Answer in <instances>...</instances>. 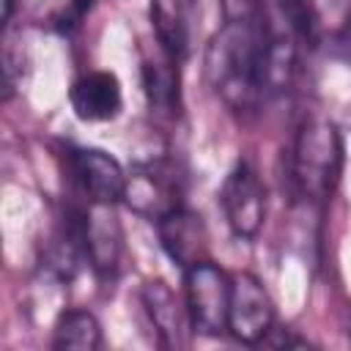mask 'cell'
Returning a JSON list of instances; mask_svg holds the SVG:
<instances>
[{
	"label": "cell",
	"mask_w": 351,
	"mask_h": 351,
	"mask_svg": "<svg viewBox=\"0 0 351 351\" xmlns=\"http://www.w3.org/2000/svg\"><path fill=\"white\" fill-rule=\"evenodd\" d=\"M271 22L266 11L244 22H222L208 38L203 69L214 96L236 115L250 118L266 93V60H269Z\"/></svg>",
	"instance_id": "obj_1"
},
{
	"label": "cell",
	"mask_w": 351,
	"mask_h": 351,
	"mask_svg": "<svg viewBox=\"0 0 351 351\" xmlns=\"http://www.w3.org/2000/svg\"><path fill=\"white\" fill-rule=\"evenodd\" d=\"M343 173V137L326 118H307L293 140L291 154V184L310 200L324 203Z\"/></svg>",
	"instance_id": "obj_2"
},
{
	"label": "cell",
	"mask_w": 351,
	"mask_h": 351,
	"mask_svg": "<svg viewBox=\"0 0 351 351\" xmlns=\"http://www.w3.org/2000/svg\"><path fill=\"white\" fill-rule=\"evenodd\" d=\"M123 203L151 219L159 222L170 211L184 206V181L178 167L170 159H151L140 162L126 173V186H123Z\"/></svg>",
	"instance_id": "obj_3"
},
{
	"label": "cell",
	"mask_w": 351,
	"mask_h": 351,
	"mask_svg": "<svg viewBox=\"0 0 351 351\" xmlns=\"http://www.w3.org/2000/svg\"><path fill=\"white\" fill-rule=\"evenodd\" d=\"M233 280L211 261H203L184 271V302L195 332L217 337L228 332Z\"/></svg>",
	"instance_id": "obj_4"
},
{
	"label": "cell",
	"mask_w": 351,
	"mask_h": 351,
	"mask_svg": "<svg viewBox=\"0 0 351 351\" xmlns=\"http://www.w3.org/2000/svg\"><path fill=\"white\" fill-rule=\"evenodd\" d=\"M219 203L228 228L236 239L258 236L266 217V186L250 162H236L219 189Z\"/></svg>",
	"instance_id": "obj_5"
},
{
	"label": "cell",
	"mask_w": 351,
	"mask_h": 351,
	"mask_svg": "<svg viewBox=\"0 0 351 351\" xmlns=\"http://www.w3.org/2000/svg\"><path fill=\"white\" fill-rule=\"evenodd\" d=\"M230 313H228V332L247 346L263 343L269 332H274V304L269 291L255 274H236L230 277Z\"/></svg>",
	"instance_id": "obj_6"
},
{
	"label": "cell",
	"mask_w": 351,
	"mask_h": 351,
	"mask_svg": "<svg viewBox=\"0 0 351 351\" xmlns=\"http://www.w3.org/2000/svg\"><path fill=\"white\" fill-rule=\"evenodd\" d=\"M71 173L88 203H110L123 200L126 173L123 167L99 148H74L71 151Z\"/></svg>",
	"instance_id": "obj_7"
},
{
	"label": "cell",
	"mask_w": 351,
	"mask_h": 351,
	"mask_svg": "<svg viewBox=\"0 0 351 351\" xmlns=\"http://www.w3.org/2000/svg\"><path fill=\"white\" fill-rule=\"evenodd\" d=\"M162 250L170 255L173 263H178L184 271L208 261V230L203 225V217L189 208H176L167 217L156 222Z\"/></svg>",
	"instance_id": "obj_8"
},
{
	"label": "cell",
	"mask_w": 351,
	"mask_h": 351,
	"mask_svg": "<svg viewBox=\"0 0 351 351\" xmlns=\"http://www.w3.org/2000/svg\"><path fill=\"white\" fill-rule=\"evenodd\" d=\"M121 241L123 233L115 217V206L90 203L88 211H82V247H85V258L101 277L115 274L123 247Z\"/></svg>",
	"instance_id": "obj_9"
},
{
	"label": "cell",
	"mask_w": 351,
	"mask_h": 351,
	"mask_svg": "<svg viewBox=\"0 0 351 351\" xmlns=\"http://www.w3.org/2000/svg\"><path fill=\"white\" fill-rule=\"evenodd\" d=\"M140 299L151 318V326L156 329L159 346L162 348L186 346V329H192L186 302H181L165 280H148L140 291Z\"/></svg>",
	"instance_id": "obj_10"
},
{
	"label": "cell",
	"mask_w": 351,
	"mask_h": 351,
	"mask_svg": "<svg viewBox=\"0 0 351 351\" xmlns=\"http://www.w3.org/2000/svg\"><path fill=\"white\" fill-rule=\"evenodd\" d=\"M71 110L82 121H110L121 110V82L112 71H88L82 74L69 93Z\"/></svg>",
	"instance_id": "obj_11"
},
{
	"label": "cell",
	"mask_w": 351,
	"mask_h": 351,
	"mask_svg": "<svg viewBox=\"0 0 351 351\" xmlns=\"http://www.w3.org/2000/svg\"><path fill=\"white\" fill-rule=\"evenodd\" d=\"M88 5L90 0H3V25L8 27L14 14H19V19L36 27L66 33L80 22Z\"/></svg>",
	"instance_id": "obj_12"
},
{
	"label": "cell",
	"mask_w": 351,
	"mask_h": 351,
	"mask_svg": "<svg viewBox=\"0 0 351 351\" xmlns=\"http://www.w3.org/2000/svg\"><path fill=\"white\" fill-rule=\"evenodd\" d=\"M151 25L162 55L181 63L189 52V0H151Z\"/></svg>",
	"instance_id": "obj_13"
},
{
	"label": "cell",
	"mask_w": 351,
	"mask_h": 351,
	"mask_svg": "<svg viewBox=\"0 0 351 351\" xmlns=\"http://www.w3.org/2000/svg\"><path fill=\"white\" fill-rule=\"evenodd\" d=\"M52 346L74 348V351H96L101 346V326L88 310H66L58 315L52 326Z\"/></svg>",
	"instance_id": "obj_14"
},
{
	"label": "cell",
	"mask_w": 351,
	"mask_h": 351,
	"mask_svg": "<svg viewBox=\"0 0 351 351\" xmlns=\"http://www.w3.org/2000/svg\"><path fill=\"white\" fill-rule=\"evenodd\" d=\"M176 60L165 55L162 63H143V85H145V99L151 112L156 115H173L178 104V71Z\"/></svg>",
	"instance_id": "obj_15"
},
{
	"label": "cell",
	"mask_w": 351,
	"mask_h": 351,
	"mask_svg": "<svg viewBox=\"0 0 351 351\" xmlns=\"http://www.w3.org/2000/svg\"><path fill=\"white\" fill-rule=\"evenodd\" d=\"M274 3L282 14V22H288L293 36H299L304 41L315 38V16H313V8L307 0H274Z\"/></svg>",
	"instance_id": "obj_16"
},
{
	"label": "cell",
	"mask_w": 351,
	"mask_h": 351,
	"mask_svg": "<svg viewBox=\"0 0 351 351\" xmlns=\"http://www.w3.org/2000/svg\"><path fill=\"white\" fill-rule=\"evenodd\" d=\"M219 8L228 22H244V19H255L263 14L261 0H219Z\"/></svg>",
	"instance_id": "obj_17"
},
{
	"label": "cell",
	"mask_w": 351,
	"mask_h": 351,
	"mask_svg": "<svg viewBox=\"0 0 351 351\" xmlns=\"http://www.w3.org/2000/svg\"><path fill=\"white\" fill-rule=\"evenodd\" d=\"M346 335H348V340H351V318L346 321Z\"/></svg>",
	"instance_id": "obj_18"
}]
</instances>
